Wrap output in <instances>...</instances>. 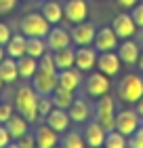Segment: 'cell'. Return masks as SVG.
Instances as JSON below:
<instances>
[{"instance_id":"603a6c76","label":"cell","mask_w":143,"mask_h":148,"mask_svg":"<svg viewBox=\"0 0 143 148\" xmlns=\"http://www.w3.org/2000/svg\"><path fill=\"white\" fill-rule=\"evenodd\" d=\"M0 78L4 83H15L19 78V68H17V59L15 57H4L0 62Z\"/></svg>"},{"instance_id":"ba28073f","label":"cell","mask_w":143,"mask_h":148,"mask_svg":"<svg viewBox=\"0 0 143 148\" xmlns=\"http://www.w3.org/2000/svg\"><path fill=\"white\" fill-rule=\"evenodd\" d=\"M110 76L103 72H93V74H88V78H86V95H91V97H101V95H105V93H110Z\"/></svg>"},{"instance_id":"1f68e13d","label":"cell","mask_w":143,"mask_h":148,"mask_svg":"<svg viewBox=\"0 0 143 148\" xmlns=\"http://www.w3.org/2000/svg\"><path fill=\"white\" fill-rule=\"evenodd\" d=\"M53 99H51V95H38V116H46L51 110H53Z\"/></svg>"},{"instance_id":"f35d334b","label":"cell","mask_w":143,"mask_h":148,"mask_svg":"<svg viewBox=\"0 0 143 148\" xmlns=\"http://www.w3.org/2000/svg\"><path fill=\"white\" fill-rule=\"evenodd\" d=\"M17 6V0H0V15H6Z\"/></svg>"},{"instance_id":"ffe728a7","label":"cell","mask_w":143,"mask_h":148,"mask_svg":"<svg viewBox=\"0 0 143 148\" xmlns=\"http://www.w3.org/2000/svg\"><path fill=\"white\" fill-rule=\"evenodd\" d=\"M34 140H36V146L38 148H53L55 144H59V138H57V131L51 129L49 125H40L36 131H34Z\"/></svg>"},{"instance_id":"3957f363","label":"cell","mask_w":143,"mask_h":148,"mask_svg":"<svg viewBox=\"0 0 143 148\" xmlns=\"http://www.w3.org/2000/svg\"><path fill=\"white\" fill-rule=\"evenodd\" d=\"M143 95V78L139 74H126L118 85V97L126 104H135Z\"/></svg>"},{"instance_id":"e0dca14e","label":"cell","mask_w":143,"mask_h":148,"mask_svg":"<svg viewBox=\"0 0 143 148\" xmlns=\"http://www.w3.org/2000/svg\"><path fill=\"white\" fill-rule=\"evenodd\" d=\"M57 85L59 87H65L70 91H76L80 85H82V74L80 70L74 66V68H65V70H59L57 72Z\"/></svg>"},{"instance_id":"4316f807","label":"cell","mask_w":143,"mask_h":148,"mask_svg":"<svg viewBox=\"0 0 143 148\" xmlns=\"http://www.w3.org/2000/svg\"><path fill=\"white\" fill-rule=\"evenodd\" d=\"M46 40L44 38H38V36H30L28 38V42H25V55H32V57H36L40 59L46 53Z\"/></svg>"},{"instance_id":"5b68a950","label":"cell","mask_w":143,"mask_h":148,"mask_svg":"<svg viewBox=\"0 0 143 148\" xmlns=\"http://www.w3.org/2000/svg\"><path fill=\"white\" fill-rule=\"evenodd\" d=\"M141 125V116L137 110H120L116 112V119H114V129L120 131L122 136H131V133Z\"/></svg>"},{"instance_id":"f546056e","label":"cell","mask_w":143,"mask_h":148,"mask_svg":"<svg viewBox=\"0 0 143 148\" xmlns=\"http://www.w3.org/2000/svg\"><path fill=\"white\" fill-rule=\"evenodd\" d=\"M105 146L107 148H126V136H122L120 131L116 129H110L105 133Z\"/></svg>"},{"instance_id":"7402d4cb","label":"cell","mask_w":143,"mask_h":148,"mask_svg":"<svg viewBox=\"0 0 143 148\" xmlns=\"http://www.w3.org/2000/svg\"><path fill=\"white\" fill-rule=\"evenodd\" d=\"M6 129H9V133H11V138L13 140H17V138H21L23 133H28L30 129H28V125H30V121L25 119V116H21V114H13V116L6 121Z\"/></svg>"},{"instance_id":"74e56055","label":"cell","mask_w":143,"mask_h":148,"mask_svg":"<svg viewBox=\"0 0 143 148\" xmlns=\"http://www.w3.org/2000/svg\"><path fill=\"white\" fill-rule=\"evenodd\" d=\"M11 36H13L11 28H9V25H6L4 21H0V45H2V47H6V42L11 40Z\"/></svg>"},{"instance_id":"7c38bea8","label":"cell","mask_w":143,"mask_h":148,"mask_svg":"<svg viewBox=\"0 0 143 148\" xmlns=\"http://www.w3.org/2000/svg\"><path fill=\"white\" fill-rule=\"evenodd\" d=\"M112 28H114L116 34H118L120 40H124V38H133L135 36V32H137V23L133 21L131 13H120V15L114 17Z\"/></svg>"},{"instance_id":"d6a6232c","label":"cell","mask_w":143,"mask_h":148,"mask_svg":"<svg viewBox=\"0 0 143 148\" xmlns=\"http://www.w3.org/2000/svg\"><path fill=\"white\" fill-rule=\"evenodd\" d=\"M126 144L131 146V148H143V127L141 125L126 138Z\"/></svg>"},{"instance_id":"f1b7e54d","label":"cell","mask_w":143,"mask_h":148,"mask_svg":"<svg viewBox=\"0 0 143 148\" xmlns=\"http://www.w3.org/2000/svg\"><path fill=\"white\" fill-rule=\"evenodd\" d=\"M59 144L63 148H82L84 142V136H80L78 131H63V138L59 140Z\"/></svg>"},{"instance_id":"836d02e7","label":"cell","mask_w":143,"mask_h":148,"mask_svg":"<svg viewBox=\"0 0 143 148\" xmlns=\"http://www.w3.org/2000/svg\"><path fill=\"white\" fill-rule=\"evenodd\" d=\"M13 114H15V106L9 102H0V123H6Z\"/></svg>"},{"instance_id":"8992f818","label":"cell","mask_w":143,"mask_h":148,"mask_svg":"<svg viewBox=\"0 0 143 148\" xmlns=\"http://www.w3.org/2000/svg\"><path fill=\"white\" fill-rule=\"evenodd\" d=\"M93 45H95V49H97L99 53H103V51H116V49H118V45H120V38L114 32L112 25H103V28L97 30Z\"/></svg>"},{"instance_id":"9a60e30c","label":"cell","mask_w":143,"mask_h":148,"mask_svg":"<svg viewBox=\"0 0 143 148\" xmlns=\"http://www.w3.org/2000/svg\"><path fill=\"white\" fill-rule=\"evenodd\" d=\"M46 47H49L51 51H57V49H63L72 42V34L63 28H59V25H51L49 34H46Z\"/></svg>"},{"instance_id":"cb8c5ba5","label":"cell","mask_w":143,"mask_h":148,"mask_svg":"<svg viewBox=\"0 0 143 148\" xmlns=\"http://www.w3.org/2000/svg\"><path fill=\"white\" fill-rule=\"evenodd\" d=\"M51 99H53V104H55V108H63V110H67L72 106V102H74V91H70V89H65V87H55L53 89V93H51Z\"/></svg>"},{"instance_id":"7a4b0ae2","label":"cell","mask_w":143,"mask_h":148,"mask_svg":"<svg viewBox=\"0 0 143 148\" xmlns=\"http://www.w3.org/2000/svg\"><path fill=\"white\" fill-rule=\"evenodd\" d=\"M19 30L28 38L30 36L46 38V34H49V30H51V23L46 21V17L42 13H28V15L21 19V23H19Z\"/></svg>"},{"instance_id":"60d3db41","label":"cell","mask_w":143,"mask_h":148,"mask_svg":"<svg viewBox=\"0 0 143 148\" xmlns=\"http://www.w3.org/2000/svg\"><path fill=\"white\" fill-rule=\"evenodd\" d=\"M135 106H137L135 110H137V112H139V116L143 119V95H141V97L137 99V102H135Z\"/></svg>"},{"instance_id":"52a82bcc","label":"cell","mask_w":143,"mask_h":148,"mask_svg":"<svg viewBox=\"0 0 143 148\" xmlns=\"http://www.w3.org/2000/svg\"><path fill=\"white\" fill-rule=\"evenodd\" d=\"M32 87L38 95H51L53 89L57 87V74L46 72V70H36V74L32 76Z\"/></svg>"},{"instance_id":"d590c367","label":"cell","mask_w":143,"mask_h":148,"mask_svg":"<svg viewBox=\"0 0 143 148\" xmlns=\"http://www.w3.org/2000/svg\"><path fill=\"white\" fill-rule=\"evenodd\" d=\"M131 11H133L131 17H133V21L137 23V28H143V2H137Z\"/></svg>"},{"instance_id":"2e32d148","label":"cell","mask_w":143,"mask_h":148,"mask_svg":"<svg viewBox=\"0 0 143 148\" xmlns=\"http://www.w3.org/2000/svg\"><path fill=\"white\" fill-rule=\"evenodd\" d=\"M116 53H118V57L122 59V64L126 66H137L139 62V45L133 42L131 38H124L122 40V45H118V49H116Z\"/></svg>"},{"instance_id":"b9f144b4","label":"cell","mask_w":143,"mask_h":148,"mask_svg":"<svg viewBox=\"0 0 143 148\" xmlns=\"http://www.w3.org/2000/svg\"><path fill=\"white\" fill-rule=\"evenodd\" d=\"M137 66H139V70H143V51L139 53V62H137Z\"/></svg>"},{"instance_id":"d6986e66","label":"cell","mask_w":143,"mask_h":148,"mask_svg":"<svg viewBox=\"0 0 143 148\" xmlns=\"http://www.w3.org/2000/svg\"><path fill=\"white\" fill-rule=\"evenodd\" d=\"M84 142L91 148H99L105 144V129L101 127L99 121H93L88 123V127L84 129Z\"/></svg>"},{"instance_id":"30bf717a","label":"cell","mask_w":143,"mask_h":148,"mask_svg":"<svg viewBox=\"0 0 143 148\" xmlns=\"http://www.w3.org/2000/svg\"><path fill=\"white\" fill-rule=\"evenodd\" d=\"M63 15L70 23H80L88 19V4L86 0H67L63 4Z\"/></svg>"},{"instance_id":"44dd1931","label":"cell","mask_w":143,"mask_h":148,"mask_svg":"<svg viewBox=\"0 0 143 148\" xmlns=\"http://www.w3.org/2000/svg\"><path fill=\"white\" fill-rule=\"evenodd\" d=\"M53 59H55L57 70L74 68V62H76V49H72L70 45L63 47V49H57V51H53Z\"/></svg>"},{"instance_id":"8d00e7d4","label":"cell","mask_w":143,"mask_h":148,"mask_svg":"<svg viewBox=\"0 0 143 148\" xmlns=\"http://www.w3.org/2000/svg\"><path fill=\"white\" fill-rule=\"evenodd\" d=\"M11 142H13V138H11L9 129H6V125H4V123H0V148H6Z\"/></svg>"},{"instance_id":"4dcf8cb0","label":"cell","mask_w":143,"mask_h":148,"mask_svg":"<svg viewBox=\"0 0 143 148\" xmlns=\"http://www.w3.org/2000/svg\"><path fill=\"white\" fill-rule=\"evenodd\" d=\"M38 68L40 70H46V72H53V74H57V66H55V59H53V53H44L42 57L38 59Z\"/></svg>"},{"instance_id":"ac0fdd59","label":"cell","mask_w":143,"mask_h":148,"mask_svg":"<svg viewBox=\"0 0 143 148\" xmlns=\"http://www.w3.org/2000/svg\"><path fill=\"white\" fill-rule=\"evenodd\" d=\"M40 13L46 17V21L51 25H59L61 19H63V4L59 2V0H44L42 6H40Z\"/></svg>"},{"instance_id":"e575fe53","label":"cell","mask_w":143,"mask_h":148,"mask_svg":"<svg viewBox=\"0 0 143 148\" xmlns=\"http://www.w3.org/2000/svg\"><path fill=\"white\" fill-rule=\"evenodd\" d=\"M15 142H17V146H19V148H34V146H36L34 133H30V131H28V133H23L21 138H17Z\"/></svg>"},{"instance_id":"ee69618b","label":"cell","mask_w":143,"mask_h":148,"mask_svg":"<svg viewBox=\"0 0 143 148\" xmlns=\"http://www.w3.org/2000/svg\"><path fill=\"white\" fill-rule=\"evenodd\" d=\"M2 85H4V80H2V78H0V89H2Z\"/></svg>"},{"instance_id":"6da1fadb","label":"cell","mask_w":143,"mask_h":148,"mask_svg":"<svg viewBox=\"0 0 143 148\" xmlns=\"http://www.w3.org/2000/svg\"><path fill=\"white\" fill-rule=\"evenodd\" d=\"M15 110L21 114V116H25L30 123H34V121L38 119V93L34 91L32 85H23V87L17 89V93H15Z\"/></svg>"},{"instance_id":"8fae6325","label":"cell","mask_w":143,"mask_h":148,"mask_svg":"<svg viewBox=\"0 0 143 148\" xmlns=\"http://www.w3.org/2000/svg\"><path fill=\"white\" fill-rule=\"evenodd\" d=\"M120 66H122V59L118 57L116 51H103L97 55V70L107 74V76H116L120 72Z\"/></svg>"},{"instance_id":"9c48e42d","label":"cell","mask_w":143,"mask_h":148,"mask_svg":"<svg viewBox=\"0 0 143 148\" xmlns=\"http://www.w3.org/2000/svg\"><path fill=\"white\" fill-rule=\"evenodd\" d=\"M95 34H97V28L95 23L86 21H80V23H74L72 28V42H76L78 47H86V45H93Z\"/></svg>"},{"instance_id":"4fadbf2b","label":"cell","mask_w":143,"mask_h":148,"mask_svg":"<svg viewBox=\"0 0 143 148\" xmlns=\"http://www.w3.org/2000/svg\"><path fill=\"white\" fill-rule=\"evenodd\" d=\"M74 66L80 72H88L93 68H97V49H91V45L86 47H78L76 49V62Z\"/></svg>"},{"instance_id":"7bdbcfd3","label":"cell","mask_w":143,"mask_h":148,"mask_svg":"<svg viewBox=\"0 0 143 148\" xmlns=\"http://www.w3.org/2000/svg\"><path fill=\"white\" fill-rule=\"evenodd\" d=\"M4 59V49H2V45H0V62Z\"/></svg>"},{"instance_id":"83f0119b","label":"cell","mask_w":143,"mask_h":148,"mask_svg":"<svg viewBox=\"0 0 143 148\" xmlns=\"http://www.w3.org/2000/svg\"><path fill=\"white\" fill-rule=\"evenodd\" d=\"M67 112H70V119L74 123H84L88 119V106L84 99H74L72 106L67 108Z\"/></svg>"},{"instance_id":"ab89813d","label":"cell","mask_w":143,"mask_h":148,"mask_svg":"<svg viewBox=\"0 0 143 148\" xmlns=\"http://www.w3.org/2000/svg\"><path fill=\"white\" fill-rule=\"evenodd\" d=\"M137 2H139V0H116V4H118L120 9H133Z\"/></svg>"},{"instance_id":"d4e9b609","label":"cell","mask_w":143,"mask_h":148,"mask_svg":"<svg viewBox=\"0 0 143 148\" xmlns=\"http://www.w3.org/2000/svg\"><path fill=\"white\" fill-rule=\"evenodd\" d=\"M25 42H28V36L25 34H13L11 40L6 42V53H9V57H15L19 59L21 55H25Z\"/></svg>"},{"instance_id":"484cf974","label":"cell","mask_w":143,"mask_h":148,"mask_svg":"<svg viewBox=\"0 0 143 148\" xmlns=\"http://www.w3.org/2000/svg\"><path fill=\"white\" fill-rule=\"evenodd\" d=\"M17 68H19V76L25 80H32V76L38 70V59L32 55H21L17 59Z\"/></svg>"},{"instance_id":"5bb4252c","label":"cell","mask_w":143,"mask_h":148,"mask_svg":"<svg viewBox=\"0 0 143 148\" xmlns=\"http://www.w3.org/2000/svg\"><path fill=\"white\" fill-rule=\"evenodd\" d=\"M44 123L51 127V129H55L57 133H63L67 131V127H70L72 119H70V112L63 110V108H55L53 106V110L44 116Z\"/></svg>"},{"instance_id":"277c9868","label":"cell","mask_w":143,"mask_h":148,"mask_svg":"<svg viewBox=\"0 0 143 148\" xmlns=\"http://www.w3.org/2000/svg\"><path fill=\"white\" fill-rule=\"evenodd\" d=\"M95 112H97V121L101 123L105 131L114 129V119H116V102L114 97H110V93L97 97V106H95Z\"/></svg>"}]
</instances>
